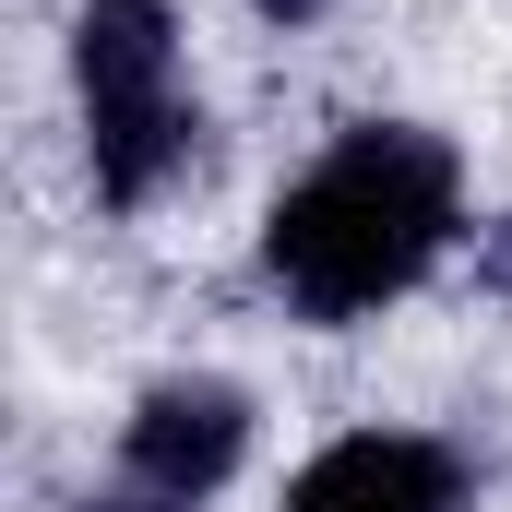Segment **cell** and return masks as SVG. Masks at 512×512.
Segmentation results:
<instances>
[{
	"mask_svg": "<svg viewBox=\"0 0 512 512\" xmlns=\"http://www.w3.org/2000/svg\"><path fill=\"white\" fill-rule=\"evenodd\" d=\"M441 227H453V143H429V131H346L274 203L262 251H274V286L310 322H358L393 286L429 274Z\"/></svg>",
	"mask_w": 512,
	"mask_h": 512,
	"instance_id": "obj_1",
	"label": "cell"
},
{
	"mask_svg": "<svg viewBox=\"0 0 512 512\" xmlns=\"http://www.w3.org/2000/svg\"><path fill=\"white\" fill-rule=\"evenodd\" d=\"M167 0H84L72 60H84V108H96V191L108 203H155V179L191 155V108L167 96Z\"/></svg>",
	"mask_w": 512,
	"mask_h": 512,
	"instance_id": "obj_2",
	"label": "cell"
},
{
	"mask_svg": "<svg viewBox=\"0 0 512 512\" xmlns=\"http://www.w3.org/2000/svg\"><path fill=\"white\" fill-rule=\"evenodd\" d=\"M239 453H251V405L227 382H155L131 405V477L167 489V501H203Z\"/></svg>",
	"mask_w": 512,
	"mask_h": 512,
	"instance_id": "obj_3",
	"label": "cell"
},
{
	"mask_svg": "<svg viewBox=\"0 0 512 512\" xmlns=\"http://www.w3.org/2000/svg\"><path fill=\"white\" fill-rule=\"evenodd\" d=\"M286 512H453V465L429 453V441H382V429H358V441H334L310 477H298V501Z\"/></svg>",
	"mask_w": 512,
	"mask_h": 512,
	"instance_id": "obj_4",
	"label": "cell"
},
{
	"mask_svg": "<svg viewBox=\"0 0 512 512\" xmlns=\"http://www.w3.org/2000/svg\"><path fill=\"white\" fill-rule=\"evenodd\" d=\"M477 262H489V286H501V298H512V215H501V227H489V251H477Z\"/></svg>",
	"mask_w": 512,
	"mask_h": 512,
	"instance_id": "obj_5",
	"label": "cell"
},
{
	"mask_svg": "<svg viewBox=\"0 0 512 512\" xmlns=\"http://www.w3.org/2000/svg\"><path fill=\"white\" fill-rule=\"evenodd\" d=\"M96 512H167V489H143V501H96Z\"/></svg>",
	"mask_w": 512,
	"mask_h": 512,
	"instance_id": "obj_6",
	"label": "cell"
},
{
	"mask_svg": "<svg viewBox=\"0 0 512 512\" xmlns=\"http://www.w3.org/2000/svg\"><path fill=\"white\" fill-rule=\"evenodd\" d=\"M262 12H274V24H298V12H322V0H262Z\"/></svg>",
	"mask_w": 512,
	"mask_h": 512,
	"instance_id": "obj_7",
	"label": "cell"
}]
</instances>
